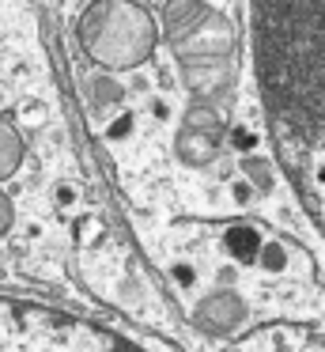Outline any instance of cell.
<instances>
[{"instance_id":"6da1fadb","label":"cell","mask_w":325,"mask_h":352,"mask_svg":"<svg viewBox=\"0 0 325 352\" xmlns=\"http://www.w3.org/2000/svg\"><path fill=\"white\" fill-rule=\"evenodd\" d=\"M0 352H151L140 341L34 299L0 296Z\"/></svg>"},{"instance_id":"7a4b0ae2","label":"cell","mask_w":325,"mask_h":352,"mask_svg":"<svg viewBox=\"0 0 325 352\" xmlns=\"http://www.w3.org/2000/svg\"><path fill=\"white\" fill-rule=\"evenodd\" d=\"M80 42L102 69H133L155 50V23L133 0H98L80 19Z\"/></svg>"},{"instance_id":"3957f363","label":"cell","mask_w":325,"mask_h":352,"mask_svg":"<svg viewBox=\"0 0 325 352\" xmlns=\"http://www.w3.org/2000/svg\"><path fill=\"white\" fill-rule=\"evenodd\" d=\"M23 163V140L8 122H0V178H8Z\"/></svg>"},{"instance_id":"277c9868","label":"cell","mask_w":325,"mask_h":352,"mask_svg":"<svg viewBox=\"0 0 325 352\" xmlns=\"http://www.w3.org/2000/svg\"><path fill=\"white\" fill-rule=\"evenodd\" d=\"M49 114H53L49 102L38 99V95H30V99L19 107V122H23V125H30V129H42V125L49 122Z\"/></svg>"},{"instance_id":"5b68a950","label":"cell","mask_w":325,"mask_h":352,"mask_svg":"<svg viewBox=\"0 0 325 352\" xmlns=\"http://www.w3.org/2000/svg\"><path fill=\"white\" fill-rule=\"evenodd\" d=\"M80 197H83L80 186L68 182V178H60V182L53 186V205H57V208H76V205H80Z\"/></svg>"},{"instance_id":"8992f818","label":"cell","mask_w":325,"mask_h":352,"mask_svg":"<svg viewBox=\"0 0 325 352\" xmlns=\"http://www.w3.org/2000/svg\"><path fill=\"white\" fill-rule=\"evenodd\" d=\"M170 280L178 284L181 292H189L197 284V269L189 265V261H170Z\"/></svg>"},{"instance_id":"52a82bcc","label":"cell","mask_w":325,"mask_h":352,"mask_svg":"<svg viewBox=\"0 0 325 352\" xmlns=\"http://www.w3.org/2000/svg\"><path fill=\"white\" fill-rule=\"evenodd\" d=\"M128 133H133V114L125 110V114H117L110 125H106L102 137H106V140H121V137H128Z\"/></svg>"},{"instance_id":"ba28073f","label":"cell","mask_w":325,"mask_h":352,"mask_svg":"<svg viewBox=\"0 0 325 352\" xmlns=\"http://www.w3.org/2000/svg\"><path fill=\"white\" fill-rule=\"evenodd\" d=\"M12 220H15V208H12V201H8L4 193H0V235H8Z\"/></svg>"},{"instance_id":"9c48e42d","label":"cell","mask_w":325,"mask_h":352,"mask_svg":"<svg viewBox=\"0 0 325 352\" xmlns=\"http://www.w3.org/2000/svg\"><path fill=\"white\" fill-rule=\"evenodd\" d=\"M170 114H174L170 99H163V95H159V99L151 102V118H155V122H170Z\"/></svg>"}]
</instances>
